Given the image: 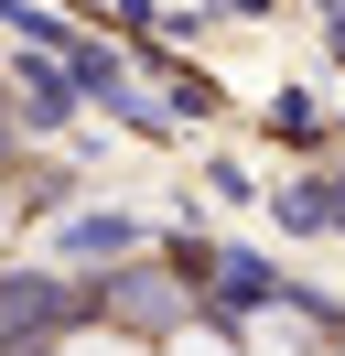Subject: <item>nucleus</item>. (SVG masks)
Returning a JSON list of instances; mask_svg holds the SVG:
<instances>
[{"label":"nucleus","instance_id":"f257e3e1","mask_svg":"<svg viewBox=\"0 0 345 356\" xmlns=\"http://www.w3.org/2000/svg\"><path fill=\"white\" fill-rule=\"evenodd\" d=\"M237 356H323V334H313V313L270 302V313H248V334H237Z\"/></svg>","mask_w":345,"mask_h":356},{"label":"nucleus","instance_id":"f03ea898","mask_svg":"<svg viewBox=\"0 0 345 356\" xmlns=\"http://www.w3.org/2000/svg\"><path fill=\"white\" fill-rule=\"evenodd\" d=\"M54 356H151V346H129V334H97V324H86V334H65Z\"/></svg>","mask_w":345,"mask_h":356},{"label":"nucleus","instance_id":"7ed1b4c3","mask_svg":"<svg viewBox=\"0 0 345 356\" xmlns=\"http://www.w3.org/2000/svg\"><path fill=\"white\" fill-rule=\"evenodd\" d=\"M162 356H237V346H227V334H205V324H184V334H172Z\"/></svg>","mask_w":345,"mask_h":356}]
</instances>
